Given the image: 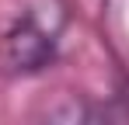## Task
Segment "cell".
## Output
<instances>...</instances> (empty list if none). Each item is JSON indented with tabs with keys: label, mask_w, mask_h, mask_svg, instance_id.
Returning a JSON list of instances; mask_svg holds the SVG:
<instances>
[{
	"label": "cell",
	"mask_w": 129,
	"mask_h": 125,
	"mask_svg": "<svg viewBox=\"0 0 129 125\" xmlns=\"http://www.w3.org/2000/svg\"><path fill=\"white\" fill-rule=\"evenodd\" d=\"M59 59V38L35 14H21L0 38V70L11 77L45 73Z\"/></svg>",
	"instance_id": "obj_1"
},
{
	"label": "cell",
	"mask_w": 129,
	"mask_h": 125,
	"mask_svg": "<svg viewBox=\"0 0 129 125\" xmlns=\"http://www.w3.org/2000/svg\"><path fill=\"white\" fill-rule=\"evenodd\" d=\"M35 125H101V115H98V101H87V97H77V94H66L45 111Z\"/></svg>",
	"instance_id": "obj_2"
}]
</instances>
